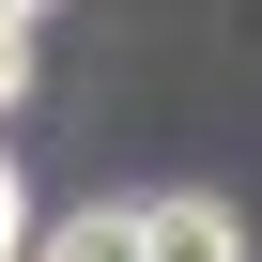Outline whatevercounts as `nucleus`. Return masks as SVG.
<instances>
[{"mask_svg":"<svg viewBox=\"0 0 262 262\" xmlns=\"http://www.w3.org/2000/svg\"><path fill=\"white\" fill-rule=\"evenodd\" d=\"M0 16H16V31H31V16H47V0H0Z\"/></svg>","mask_w":262,"mask_h":262,"instance_id":"5","label":"nucleus"},{"mask_svg":"<svg viewBox=\"0 0 262 262\" xmlns=\"http://www.w3.org/2000/svg\"><path fill=\"white\" fill-rule=\"evenodd\" d=\"M139 231H155V262H247V216L231 201H185V185L139 201Z\"/></svg>","mask_w":262,"mask_h":262,"instance_id":"1","label":"nucleus"},{"mask_svg":"<svg viewBox=\"0 0 262 262\" xmlns=\"http://www.w3.org/2000/svg\"><path fill=\"white\" fill-rule=\"evenodd\" d=\"M47 262H155V231H139V201H77L47 231Z\"/></svg>","mask_w":262,"mask_h":262,"instance_id":"2","label":"nucleus"},{"mask_svg":"<svg viewBox=\"0 0 262 262\" xmlns=\"http://www.w3.org/2000/svg\"><path fill=\"white\" fill-rule=\"evenodd\" d=\"M16 247H31V185L0 170V262H16Z\"/></svg>","mask_w":262,"mask_h":262,"instance_id":"4","label":"nucleus"},{"mask_svg":"<svg viewBox=\"0 0 262 262\" xmlns=\"http://www.w3.org/2000/svg\"><path fill=\"white\" fill-rule=\"evenodd\" d=\"M16 93H31V31L0 16V108H16Z\"/></svg>","mask_w":262,"mask_h":262,"instance_id":"3","label":"nucleus"}]
</instances>
